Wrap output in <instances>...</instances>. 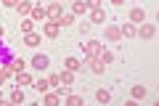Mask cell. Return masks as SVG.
I'll return each instance as SVG.
<instances>
[{
	"mask_svg": "<svg viewBox=\"0 0 159 106\" xmlns=\"http://www.w3.org/2000/svg\"><path fill=\"white\" fill-rule=\"evenodd\" d=\"M85 64L90 67V72H93V74H103V72H106V64H103L98 56H88V58H85Z\"/></svg>",
	"mask_w": 159,
	"mask_h": 106,
	"instance_id": "2",
	"label": "cell"
},
{
	"mask_svg": "<svg viewBox=\"0 0 159 106\" xmlns=\"http://www.w3.org/2000/svg\"><path fill=\"white\" fill-rule=\"evenodd\" d=\"M127 21H133V24L146 21V11H143V8H133V11L127 13Z\"/></svg>",
	"mask_w": 159,
	"mask_h": 106,
	"instance_id": "7",
	"label": "cell"
},
{
	"mask_svg": "<svg viewBox=\"0 0 159 106\" xmlns=\"http://www.w3.org/2000/svg\"><path fill=\"white\" fill-rule=\"evenodd\" d=\"M32 88L37 90V93H45V90H51V82H48V77H40L32 82Z\"/></svg>",
	"mask_w": 159,
	"mask_h": 106,
	"instance_id": "16",
	"label": "cell"
},
{
	"mask_svg": "<svg viewBox=\"0 0 159 106\" xmlns=\"http://www.w3.org/2000/svg\"><path fill=\"white\" fill-rule=\"evenodd\" d=\"M88 11H93V8H101V0H85Z\"/></svg>",
	"mask_w": 159,
	"mask_h": 106,
	"instance_id": "28",
	"label": "cell"
},
{
	"mask_svg": "<svg viewBox=\"0 0 159 106\" xmlns=\"http://www.w3.org/2000/svg\"><path fill=\"white\" fill-rule=\"evenodd\" d=\"M32 6L34 3H29V0H19V6H16V11H19V16H29V13H32Z\"/></svg>",
	"mask_w": 159,
	"mask_h": 106,
	"instance_id": "13",
	"label": "cell"
},
{
	"mask_svg": "<svg viewBox=\"0 0 159 106\" xmlns=\"http://www.w3.org/2000/svg\"><path fill=\"white\" fill-rule=\"evenodd\" d=\"M32 29H34V21H32L29 16H24V19H21V32L27 35V32H32Z\"/></svg>",
	"mask_w": 159,
	"mask_h": 106,
	"instance_id": "26",
	"label": "cell"
},
{
	"mask_svg": "<svg viewBox=\"0 0 159 106\" xmlns=\"http://www.w3.org/2000/svg\"><path fill=\"white\" fill-rule=\"evenodd\" d=\"M0 98H3V93H0Z\"/></svg>",
	"mask_w": 159,
	"mask_h": 106,
	"instance_id": "34",
	"label": "cell"
},
{
	"mask_svg": "<svg viewBox=\"0 0 159 106\" xmlns=\"http://www.w3.org/2000/svg\"><path fill=\"white\" fill-rule=\"evenodd\" d=\"M64 104H66V106H82L85 98H82V95H74V93H66V95H64Z\"/></svg>",
	"mask_w": 159,
	"mask_h": 106,
	"instance_id": "14",
	"label": "cell"
},
{
	"mask_svg": "<svg viewBox=\"0 0 159 106\" xmlns=\"http://www.w3.org/2000/svg\"><path fill=\"white\" fill-rule=\"evenodd\" d=\"M29 19H32V21H45L48 13H45V8H43V6H32V13H29Z\"/></svg>",
	"mask_w": 159,
	"mask_h": 106,
	"instance_id": "10",
	"label": "cell"
},
{
	"mask_svg": "<svg viewBox=\"0 0 159 106\" xmlns=\"http://www.w3.org/2000/svg\"><path fill=\"white\" fill-rule=\"evenodd\" d=\"M135 35H138L141 40H151L154 35H157V27H154L151 21H141V27L135 29Z\"/></svg>",
	"mask_w": 159,
	"mask_h": 106,
	"instance_id": "1",
	"label": "cell"
},
{
	"mask_svg": "<svg viewBox=\"0 0 159 106\" xmlns=\"http://www.w3.org/2000/svg\"><path fill=\"white\" fill-rule=\"evenodd\" d=\"M40 40H43V37H40L37 32H27V35H24V45H27V48H37Z\"/></svg>",
	"mask_w": 159,
	"mask_h": 106,
	"instance_id": "11",
	"label": "cell"
},
{
	"mask_svg": "<svg viewBox=\"0 0 159 106\" xmlns=\"http://www.w3.org/2000/svg\"><path fill=\"white\" fill-rule=\"evenodd\" d=\"M3 37H6V29H3V27H0V40H3Z\"/></svg>",
	"mask_w": 159,
	"mask_h": 106,
	"instance_id": "33",
	"label": "cell"
},
{
	"mask_svg": "<svg viewBox=\"0 0 159 106\" xmlns=\"http://www.w3.org/2000/svg\"><path fill=\"white\" fill-rule=\"evenodd\" d=\"M16 85H19V88H21V85H32V74L24 72V69H21V72H16Z\"/></svg>",
	"mask_w": 159,
	"mask_h": 106,
	"instance_id": "18",
	"label": "cell"
},
{
	"mask_svg": "<svg viewBox=\"0 0 159 106\" xmlns=\"http://www.w3.org/2000/svg\"><path fill=\"white\" fill-rule=\"evenodd\" d=\"M103 37H106L109 43H119V40H122V32H119L117 24H106V32H103Z\"/></svg>",
	"mask_w": 159,
	"mask_h": 106,
	"instance_id": "3",
	"label": "cell"
},
{
	"mask_svg": "<svg viewBox=\"0 0 159 106\" xmlns=\"http://www.w3.org/2000/svg\"><path fill=\"white\" fill-rule=\"evenodd\" d=\"M6 80H8V74H6V69H3V67H0V85H3V82H6Z\"/></svg>",
	"mask_w": 159,
	"mask_h": 106,
	"instance_id": "31",
	"label": "cell"
},
{
	"mask_svg": "<svg viewBox=\"0 0 159 106\" xmlns=\"http://www.w3.org/2000/svg\"><path fill=\"white\" fill-rule=\"evenodd\" d=\"M80 67H82V64H80V58H74V56H69L66 61H64V69H69V72H77Z\"/></svg>",
	"mask_w": 159,
	"mask_h": 106,
	"instance_id": "21",
	"label": "cell"
},
{
	"mask_svg": "<svg viewBox=\"0 0 159 106\" xmlns=\"http://www.w3.org/2000/svg\"><path fill=\"white\" fill-rule=\"evenodd\" d=\"M130 93H133V98H135V101H141V98H146V93H148V90L143 88V85H133V90H130Z\"/></svg>",
	"mask_w": 159,
	"mask_h": 106,
	"instance_id": "22",
	"label": "cell"
},
{
	"mask_svg": "<svg viewBox=\"0 0 159 106\" xmlns=\"http://www.w3.org/2000/svg\"><path fill=\"white\" fill-rule=\"evenodd\" d=\"M48 82H51V88H58V85H61V77H58V74H51Z\"/></svg>",
	"mask_w": 159,
	"mask_h": 106,
	"instance_id": "27",
	"label": "cell"
},
{
	"mask_svg": "<svg viewBox=\"0 0 159 106\" xmlns=\"http://www.w3.org/2000/svg\"><path fill=\"white\" fill-rule=\"evenodd\" d=\"M58 77H61L64 85H72V82H74V72H69V69H61V74H58Z\"/></svg>",
	"mask_w": 159,
	"mask_h": 106,
	"instance_id": "24",
	"label": "cell"
},
{
	"mask_svg": "<svg viewBox=\"0 0 159 106\" xmlns=\"http://www.w3.org/2000/svg\"><path fill=\"white\" fill-rule=\"evenodd\" d=\"M90 27H93L90 21H82V24H80V32H82V35H88V32H90Z\"/></svg>",
	"mask_w": 159,
	"mask_h": 106,
	"instance_id": "29",
	"label": "cell"
},
{
	"mask_svg": "<svg viewBox=\"0 0 159 106\" xmlns=\"http://www.w3.org/2000/svg\"><path fill=\"white\" fill-rule=\"evenodd\" d=\"M111 6H117V8H119V6H125V0H111Z\"/></svg>",
	"mask_w": 159,
	"mask_h": 106,
	"instance_id": "32",
	"label": "cell"
},
{
	"mask_svg": "<svg viewBox=\"0 0 159 106\" xmlns=\"http://www.w3.org/2000/svg\"><path fill=\"white\" fill-rule=\"evenodd\" d=\"M58 29H66V27H72L74 24V13H61V19H58Z\"/></svg>",
	"mask_w": 159,
	"mask_h": 106,
	"instance_id": "17",
	"label": "cell"
},
{
	"mask_svg": "<svg viewBox=\"0 0 159 106\" xmlns=\"http://www.w3.org/2000/svg\"><path fill=\"white\" fill-rule=\"evenodd\" d=\"M96 101L98 104H109V101H111V93H109L106 88H98L96 90Z\"/></svg>",
	"mask_w": 159,
	"mask_h": 106,
	"instance_id": "19",
	"label": "cell"
},
{
	"mask_svg": "<svg viewBox=\"0 0 159 106\" xmlns=\"http://www.w3.org/2000/svg\"><path fill=\"white\" fill-rule=\"evenodd\" d=\"M43 104H45V106H58V104H61V95H58V93H48V90H45V93H43Z\"/></svg>",
	"mask_w": 159,
	"mask_h": 106,
	"instance_id": "12",
	"label": "cell"
},
{
	"mask_svg": "<svg viewBox=\"0 0 159 106\" xmlns=\"http://www.w3.org/2000/svg\"><path fill=\"white\" fill-rule=\"evenodd\" d=\"M11 104H24V93H21V88H13V93H11Z\"/></svg>",
	"mask_w": 159,
	"mask_h": 106,
	"instance_id": "25",
	"label": "cell"
},
{
	"mask_svg": "<svg viewBox=\"0 0 159 106\" xmlns=\"http://www.w3.org/2000/svg\"><path fill=\"white\" fill-rule=\"evenodd\" d=\"M43 35L48 40H56L58 37V24L56 21H43Z\"/></svg>",
	"mask_w": 159,
	"mask_h": 106,
	"instance_id": "4",
	"label": "cell"
},
{
	"mask_svg": "<svg viewBox=\"0 0 159 106\" xmlns=\"http://www.w3.org/2000/svg\"><path fill=\"white\" fill-rule=\"evenodd\" d=\"M48 64H51V61H48V56H45V53H37V56L32 58V67H34V69H40V72H45V69H48Z\"/></svg>",
	"mask_w": 159,
	"mask_h": 106,
	"instance_id": "8",
	"label": "cell"
},
{
	"mask_svg": "<svg viewBox=\"0 0 159 106\" xmlns=\"http://www.w3.org/2000/svg\"><path fill=\"white\" fill-rule=\"evenodd\" d=\"M3 6H6V8H16L19 0H3Z\"/></svg>",
	"mask_w": 159,
	"mask_h": 106,
	"instance_id": "30",
	"label": "cell"
},
{
	"mask_svg": "<svg viewBox=\"0 0 159 106\" xmlns=\"http://www.w3.org/2000/svg\"><path fill=\"white\" fill-rule=\"evenodd\" d=\"M85 11H88L85 0H74V3H72V13H74V16H82Z\"/></svg>",
	"mask_w": 159,
	"mask_h": 106,
	"instance_id": "20",
	"label": "cell"
},
{
	"mask_svg": "<svg viewBox=\"0 0 159 106\" xmlns=\"http://www.w3.org/2000/svg\"><path fill=\"white\" fill-rule=\"evenodd\" d=\"M119 32H122V37H127V40L135 37V24H133V21H125L122 27H119Z\"/></svg>",
	"mask_w": 159,
	"mask_h": 106,
	"instance_id": "15",
	"label": "cell"
},
{
	"mask_svg": "<svg viewBox=\"0 0 159 106\" xmlns=\"http://www.w3.org/2000/svg\"><path fill=\"white\" fill-rule=\"evenodd\" d=\"M45 13H48V19H51V21H58V19H61V13H64V8H61V3H51V6L45 8Z\"/></svg>",
	"mask_w": 159,
	"mask_h": 106,
	"instance_id": "6",
	"label": "cell"
},
{
	"mask_svg": "<svg viewBox=\"0 0 159 106\" xmlns=\"http://www.w3.org/2000/svg\"><path fill=\"white\" fill-rule=\"evenodd\" d=\"M98 58H101V61H103V64L109 67V64L114 61V53H111V50H106V48H101V53H98Z\"/></svg>",
	"mask_w": 159,
	"mask_h": 106,
	"instance_id": "23",
	"label": "cell"
},
{
	"mask_svg": "<svg viewBox=\"0 0 159 106\" xmlns=\"http://www.w3.org/2000/svg\"><path fill=\"white\" fill-rule=\"evenodd\" d=\"M82 50H85V58H88V56H98V53H101V43L88 40V43H82Z\"/></svg>",
	"mask_w": 159,
	"mask_h": 106,
	"instance_id": "5",
	"label": "cell"
},
{
	"mask_svg": "<svg viewBox=\"0 0 159 106\" xmlns=\"http://www.w3.org/2000/svg\"><path fill=\"white\" fill-rule=\"evenodd\" d=\"M90 24H106V11L103 8H93L90 11Z\"/></svg>",
	"mask_w": 159,
	"mask_h": 106,
	"instance_id": "9",
	"label": "cell"
}]
</instances>
